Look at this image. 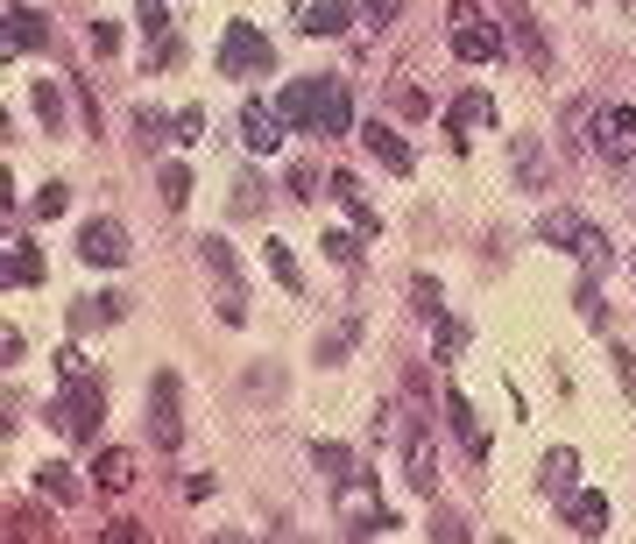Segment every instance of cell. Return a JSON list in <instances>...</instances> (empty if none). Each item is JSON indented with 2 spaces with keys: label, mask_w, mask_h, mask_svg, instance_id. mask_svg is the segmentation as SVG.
Masks as SVG:
<instances>
[{
  "label": "cell",
  "mask_w": 636,
  "mask_h": 544,
  "mask_svg": "<svg viewBox=\"0 0 636 544\" xmlns=\"http://www.w3.org/2000/svg\"><path fill=\"white\" fill-rule=\"evenodd\" d=\"M537 241H545V248H566V255H581L587 269H608V241H602V226L581 220V212H545V220H537Z\"/></svg>",
  "instance_id": "6da1fadb"
},
{
  "label": "cell",
  "mask_w": 636,
  "mask_h": 544,
  "mask_svg": "<svg viewBox=\"0 0 636 544\" xmlns=\"http://www.w3.org/2000/svg\"><path fill=\"white\" fill-rule=\"evenodd\" d=\"M100 417H107V396H100V382H85V375H64V396L50 403V424H57V432H71V439H92V432H100Z\"/></svg>",
  "instance_id": "7a4b0ae2"
},
{
  "label": "cell",
  "mask_w": 636,
  "mask_h": 544,
  "mask_svg": "<svg viewBox=\"0 0 636 544\" xmlns=\"http://www.w3.org/2000/svg\"><path fill=\"white\" fill-rule=\"evenodd\" d=\"M587 142H594V155H602V163H636V107H623V100L594 107Z\"/></svg>",
  "instance_id": "3957f363"
},
{
  "label": "cell",
  "mask_w": 636,
  "mask_h": 544,
  "mask_svg": "<svg viewBox=\"0 0 636 544\" xmlns=\"http://www.w3.org/2000/svg\"><path fill=\"white\" fill-rule=\"evenodd\" d=\"M269 64H276L269 36H262L255 22H226V36H220V71H226V78H255V71H269Z\"/></svg>",
  "instance_id": "277c9868"
},
{
  "label": "cell",
  "mask_w": 636,
  "mask_h": 544,
  "mask_svg": "<svg viewBox=\"0 0 636 544\" xmlns=\"http://www.w3.org/2000/svg\"><path fill=\"white\" fill-rule=\"evenodd\" d=\"M149 439H157L163 453H178V445H184V389H178V375L149 382Z\"/></svg>",
  "instance_id": "5b68a950"
},
{
  "label": "cell",
  "mask_w": 636,
  "mask_h": 544,
  "mask_svg": "<svg viewBox=\"0 0 636 544\" xmlns=\"http://www.w3.org/2000/svg\"><path fill=\"white\" fill-rule=\"evenodd\" d=\"M453 57L460 64H495L503 57V29L481 22L474 8H453Z\"/></svg>",
  "instance_id": "8992f818"
},
{
  "label": "cell",
  "mask_w": 636,
  "mask_h": 544,
  "mask_svg": "<svg viewBox=\"0 0 636 544\" xmlns=\"http://www.w3.org/2000/svg\"><path fill=\"white\" fill-rule=\"evenodd\" d=\"M128 226L121 220H85L79 226V262H92V269H128Z\"/></svg>",
  "instance_id": "52a82bcc"
},
{
  "label": "cell",
  "mask_w": 636,
  "mask_h": 544,
  "mask_svg": "<svg viewBox=\"0 0 636 544\" xmlns=\"http://www.w3.org/2000/svg\"><path fill=\"white\" fill-rule=\"evenodd\" d=\"M319 100H325V78H291V85L276 92V113H283V128L312 134V128H319Z\"/></svg>",
  "instance_id": "ba28073f"
},
{
  "label": "cell",
  "mask_w": 636,
  "mask_h": 544,
  "mask_svg": "<svg viewBox=\"0 0 636 544\" xmlns=\"http://www.w3.org/2000/svg\"><path fill=\"white\" fill-rule=\"evenodd\" d=\"M283 134H291V128H283V113H276V107H262V100H248V107H241V142H248V155H269V149L283 142Z\"/></svg>",
  "instance_id": "9c48e42d"
},
{
  "label": "cell",
  "mask_w": 636,
  "mask_h": 544,
  "mask_svg": "<svg viewBox=\"0 0 636 544\" xmlns=\"http://www.w3.org/2000/svg\"><path fill=\"white\" fill-rule=\"evenodd\" d=\"M509 170H516V184H524V191H545V184H552V155H545V142L516 134V142H509Z\"/></svg>",
  "instance_id": "30bf717a"
},
{
  "label": "cell",
  "mask_w": 636,
  "mask_h": 544,
  "mask_svg": "<svg viewBox=\"0 0 636 544\" xmlns=\"http://www.w3.org/2000/svg\"><path fill=\"white\" fill-rule=\"evenodd\" d=\"M573 481H581V453H573V445H552V453L537 460V488L566 502V495H573Z\"/></svg>",
  "instance_id": "8fae6325"
},
{
  "label": "cell",
  "mask_w": 636,
  "mask_h": 544,
  "mask_svg": "<svg viewBox=\"0 0 636 544\" xmlns=\"http://www.w3.org/2000/svg\"><path fill=\"white\" fill-rule=\"evenodd\" d=\"M361 134H369V155H375L382 170H396V178H411V170H417V155H411V142H403L396 128H375V121H369Z\"/></svg>",
  "instance_id": "7c38bea8"
},
{
  "label": "cell",
  "mask_w": 636,
  "mask_h": 544,
  "mask_svg": "<svg viewBox=\"0 0 636 544\" xmlns=\"http://www.w3.org/2000/svg\"><path fill=\"white\" fill-rule=\"evenodd\" d=\"M446 424H453V432H460V445H467V460H488V432H481L474 403L460 396V389H446Z\"/></svg>",
  "instance_id": "4fadbf2b"
},
{
  "label": "cell",
  "mask_w": 636,
  "mask_h": 544,
  "mask_svg": "<svg viewBox=\"0 0 636 544\" xmlns=\"http://www.w3.org/2000/svg\"><path fill=\"white\" fill-rule=\"evenodd\" d=\"M312 134H354V92L340 78H325V100H319V128Z\"/></svg>",
  "instance_id": "5bb4252c"
},
{
  "label": "cell",
  "mask_w": 636,
  "mask_h": 544,
  "mask_svg": "<svg viewBox=\"0 0 636 544\" xmlns=\"http://www.w3.org/2000/svg\"><path fill=\"white\" fill-rule=\"evenodd\" d=\"M113 319H128V290H100V298H79V304H71V325H79V333L113 325Z\"/></svg>",
  "instance_id": "9a60e30c"
},
{
  "label": "cell",
  "mask_w": 636,
  "mask_h": 544,
  "mask_svg": "<svg viewBox=\"0 0 636 544\" xmlns=\"http://www.w3.org/2000/svg\"><path fill=\"white\" fill-rule=\"evenodd\" d=\"M566 531L573 537H602L608 531V495H566Z\"/></svg>",
  "instance_id": "2e32d148"
},
{
  "label": "cell",
  "mask_w": 636,
  "mask_h": 544,
  "mask_svg": "<svg viewBox=\"0 0 636 544\" xmlns=\"http://www.w3.org/2000/svg\"><path fill=\"white\" fill-rule=\"evenodd\" d=\"M50 43V22L36 8H8V57H22V50H43Z\"/></svg>",
  "instance_id": "e0dca14e"
},
{
  "label": "cell",
  "mask_w": 636,
  "mask_h": 544,
  "mask_svg": "<svg viewBox=\"0 0 636 544\" xmlns=\"http://www.w3.org/2000/svg\"><path fill=\"white\" fill-rule=\"evenodd\" d=\"M446 121H453V142H467L474 128H488V121H495V100H488V92H460Z\"/></svg>",
  "instance_id": "ac0fdd59"
},
{
  "label": "cell",
  "mask_w": 636,
  "mask_h": 544,
  "mask_svg": "<svg viewBox=\"0 0 636 544\" xmlns=\"http://www.w3.org/2000/svg\"><path fill=\"white\" fill-rule=\"evenodd\" d=\"M199 262L212 269V276H220V290H241V255L220 241V233H199Z\"/></svg>",
  "instance_id": "d6986e66"
},
{
  "label": "cell",
  "mask_w": 636,
  "mask_h": 544,
  "mask_svg": "<svg viewBox=\"0 0 636 544\" xmlns=\"http://www.w3.org/2000/svg\"><path fill=\"white\" fill-rule=\"evenodd\" d=\"M297 29L304 36H346V29H354V14H346L340 0H312V8L297 14Z\"/></svg>",
  "instance_id": "ffe728a7"
},
{
  "label": "cell",
  "mask_w": 636,
  "mask_h": 544,
  "mask_svg": "<svg viewBox=\"0 0 636 544\" xmlns=\"http://www.w3.org/2000/svg\"><path fill=\"white\" fill-rule=\"evenodd\" d=\"M22 283H43V248H36V241L8 248V290H22Z\"/></svg>",
  "instance_id": "44dd1931"
},
{
  "label": "cell",
  "mask_w": 636,
  "mask_h": 544,
  "mask_svg": "<svg viewBox=\"0 0 636 544\" xmlns=\"http://www.w3.org/2000/svg\"><path fill=\"white\" fill-rule=\"evenodd\" d=\"M262 262H269V276L291 290V298H304V269H297V255H291L283 241H269V248H262Z\"/></svg>",
  "instance_id": "7402d4cb"
},
{
  "label": "cell",
  "mask_w": 636,
  "mask_h": 544,
  "mask_svg": "<svg viewBox=\"0 0 636 544\" xmlns=\"http://www.w3.org/2000/svg\"><path fill=\"white\" fill-rule=\"evenodd\" d=\"M312 466H319L325 481H333V488H340V481H354V453H346V445H333V439L312 445Z\"/></svg>",
  "instance_id": "603a6c76"
},
{
  "label": "cell",
  "mask_w": 636,
  "mask_h": 544,
  "mask_svg": "<svg viewBox=\"0 0 636 544\" xmlns=\"http://www.w3.org/2000/svg\"><path fill=\"white\" fill-rule=\"evenodd\" d=\"M29 107H36V121H43L50 134H64V92H57V85L36 78V85H29Z\"/></svg>",
  "instance_id": "cb8c5ba5"
},
{
  "label": "cell",
  "mask_w": 636,
  "mask_h": 544,
  "mask_svg": "<svg viewBox=\"0 0 636 544\" xmlns=\"http://www.w3.org/2000/svg\"><path fill=\"white\" fill-rule=\"evenodd\" d=\"M509 43L524 50V64H545V57H552V50H545V29H537L531 14H509Z\"/></svg>",
  "instance_id": "d4e9b609"
},
{
  "label": "cell",
  "mask_w": 636,
  "mask_h": 544,
  "mask_svg": "<svg viewBox=\"0 0 636 544\" xmlns=\"http://www.w3.org/2000/svg\"><path fill=\"white\" fill-rule=\"evenodd\" d=\"M411 488H417V495L438 488V460H432V439H424V432L411 439Z\"/></svg>",
  "instance_id": "484cf974"
},
{
  "label": "cell",
  "mask_w": 636,
  "mask_h": 544,
  "mask_svg": "<svg viewBox=\"0 0 636 544\" xmlns=\"http://www.w3.org/2000/svg\"><path fill=\"white\" fill-rule=\"evenodd\" d=\"M92 481H100L107 495H121L134 481V453H100V466H92Z\"/></svg>",
  "instance_id": "4316f807"
},
{
  "label": "cell",
  "mask_w": 636,
  "mask_h": 544,
  "mask_svg": "<svg viewBox=\"0 0 636 544\" xmlns=\"http://www.w3.org/2000/svg\"><path fill=\"white\" fill-rule=\"evenodd\" d=\"M36 481H43V495H50V502H79V495H85V488H79V474H71V466H57V460H50V466H36Z\"/></svg>",
  "instance_id": "83f0119b"
},
{
  "label": "cell",
  "mask_w": 636,
  "mask_h": 544,
  "mask_svg": "<svg viewBox=\"0 0 636 544\" xmlns=\"http://www.w3.org/2000/svg\"><path fill=\"white\" fill-rule=\"evenodd\" d=\"M325 255H333L340 269H361V226H333L325 233Z\"/></svg>",
  "instance_id": "f1b7e54d"
},
{
  "label": "cell",
  "mask_w": 636,
  "mask_h": 544,
  "mask_svg": "<svg viewBox=\"0 0 636 544\" xmlns=\"http://www.w3.org/2000/svg\"><path fill=\"white\" fill-rule=\"evenodd\" d=\"M354 340H361V319H346L340 333H325V340H319V361H325V367H340L346 354H354Z\"/></svg>",
  "instance_id": "f546056e"
},
{
  "label": "cell",
  "mask_w": 636,
  "mask_h": 544,
  "mask_svg": "<svg viewBox=\"0 0 636 544\" xmlns=\"http://www.w3.org/2000/svg\"><path fill=\"white\" fill-rule=\"evenodd\" d=\"M157 191H163V205L178 212V205L191 199V170H184V163H163V170H157Z\"/></svg>",
  "instance_id": "4dcf8cb0"
},
{
  "label": "cell",
  "mask_w": 636,
  "mask_h": 544,
  "mask_svg": "<svg viewBox=\"0 0 636 544\" xmlns=\"http://www.w3.org/2000/svg\"><path fill=\"white\" fill-rule=\"evenodd\" d=\"M438 298H446V290H438V276H411V304L424 311V319H446V304H438Z\"/></svg>",
  "instance_id": "1f68e13d"
},
{
  "label": "cell",
  "mask_w": 636,
  "mask_h": 544,
  "mask_svg": "<svg viewBox=\"0 0 636 544\" xmlns=\"http://www.w3.org/2000/svg\"><path fill=\"white\" fill-rule=\"evenodd\" d=\"M460 346H467V319H438V361H460Z\"/></svg>",
  "instance_id": "d6a6232c"
},
{
  "label": "cell",
  "mask_w": 636,
  "mask_h": 544,
  "mask_svg": "<svg viewBox=\"0 0 636 544\" xmlns=\"http://www.w3.org/2000/svg\"><path fill=\"white\" fill-rule=\"evenodd\" d=\"M573 304H581V319H587V325H608V304H602V283H594V276L573 290Z\"/></svg>",
  "instance_id": "836d02e7"
},
{
  "label": "cell",
  "mask_w": 636,
  "mask_h": 544,
  "mask_svg": "<svg viewBox=\"0 0 636 544\" xmlns=\"http://www.w3.org/2000/svg\"><path fill=\"white\" fill-rule=\"evenodd\" d=\"M163 134H170V121H163L157 107H142V113H134V142H142V149H157Z\"/></svg>",
  "instance_id": "e575fe53"
},
{
  "label": "cell",
  "mask_w": 636,
  "mask_h": 544,
  "mask_svg": "<svg viewBox=\"0 0 636 544\" xmlns=\"http://www.w3.org/2000/svg\"><path fill=\"white\" fill-rule=\"evenodd\" d=\"M64 205H71V191H64V184H43V191H36V220H57Z\"/></svg>",
  "instance_id": "d590c367"
},
{
  "label": "cell",
  "mask_w": 636,
  "mask_h": 544,
  "mask_svg": "<svg viewBox=\"0 0 636 544\" xmlns=\"http://www.w3.org/2000/svg\"><path fill=\"white\" fill-rule=\"evenodd\" d=\"M170 134H178V142H199V134H205V107H184L178 121H170Z\"/></svg>",
  "instance_id": "8d00e7d4"
},
{
  "label": "cell",
  "mask_w": 636,
  "mask_h": 544,
  "mask_svg": "<svg viewBox=\"0 0 636 544\" xmlns=\"http://www.w3.org/2000/svg\"><path fill=\"white\" fill-rule=\"evenodd\" d=\"M291 191H297V199H319V191H325V178H319L312 163H297V170H291Z\"/></svg>",
  "instance_id": "74e56055"
},
{
  "label": "cell",
  "mask_w": 636,
  "mask_h": 544,
  "mask_svg": "<svg viewBox=\"0 0 636 544\" xmlns=\"http://www.w3.org/2000/svg\"><path fill=\"white\" fill-rule=\"evenodd\" d=\"M134 8H142V29H149V36H157V43H163V29H170V14H163V0H134Z\"/></svg>",
  "instance_id": "f35d334b"
},
{
  "label": "cell",
  "mask_w": 636,
  "mask_h": 544,
  "mask_svg": "<svg viewBox=\"0 0 636 544\" xmlns=\"http://www.w3.org/2000/svg\"><path fill=\"white\" fill-rule=\"evenodd\" d=\"M361 14H369V22H396L403 0H361Z\"/></svg>",
  "instance_id": "ab89813d"
},
{
  "label": "cell",
  "mask_w": 636,
  "mask_h": 544,
  "mask_svg": "<svg viewBox=\"0 0 636 544\" xmlns=\"http://www.w3.org/2000/svg\"><path fill=\"white\" fill-rule=\"evenodd\" d=\"M248 389H262V396H276V389H283V375H276V367H248Z\"/></svg>",
  "instance_id": "60d3db41"
},
{
  "label": "cell",
  "mask_w": 636,
  "mask_h": 544,
  "mask_svg": "<svg viewBox=\"0 0 636 544\" xmlns=\"http://www.w3.org/2000/svg\"><path fill=\"white\" fill-rule=\"evenodd\" d=\"M92 50H100V57H113V50H121V29H113V22H100V29H92Z\"/></svg>",
  "instance_id": "b9f144b4"
},
{
  "label": "cell",
  "mask_w": 636,
  "mask_h": 544,
  "mask_svg": "<svg viewBox=\"0 0 636 544\" xmlns=\"http://www.w3.org/2000/svg\"><path fill=\"white\" fill-rule=\"evenodd\" d=\"M255 205H262V178H248V184L234 191V212H255Z\"/></svg>",
  "instance_id": "7bdbcfd3"
},
{
  "label": "cell",
  "mask_w": 636,
  "mask_h": 544,
  "mask_svg": "<svg viewBox=\"0 0 636 544\" xmlns=\"http://www.w3.org/2000/svg\"><path fill=\"white\" fill-rule=\"evenodd\" d=\"M0 354H8V367H14V361L29 354V340H22V333H14V325H8V333H0Z\"/></svg>",
  "instance_id": "ee69618b"
},
{
  "label": "cell",
  "mask_w": 636,
  "mask_h": 544,
  "mask_svg": "<svg viewBox=\"0 0 636 544\" xmlns=\"http://www.w3.org/2000/svg\"><path fill=\"white\" fill-rule=\"evenodd\" d=\"M396 107H403V113H424V107H432V100H424L417 85H396Z\"/></svg>",
  "instance_id": "f6af8a7d"
},
{
  "label": "cell",
  "mask_w": 636,
  "mask_h": 544,
  "mask_svg": "<svg viewBox=\"0 0 636 544\" xmlns=\"http://www.w3.org/2000/svg\"><path fill=\"white\" fill-rule=\"evenodd\" d=\"M629 212H636V191H629Z\"/></svg>",
  "instance_id": "bcb514c9"
}]
</instances>
